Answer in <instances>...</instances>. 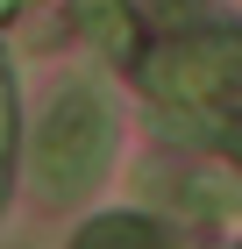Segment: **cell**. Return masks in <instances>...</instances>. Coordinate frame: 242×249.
Segmentation results:
<instances>
[{"instance_id": "cell-1", "label": "cell", "mask_w": 242, "mask_h": 249, "mask_svg": "<svg viewBox=\"0 0 242 249\" xmlns=\"http://www.w3.org/2000/svg\"><path fill=\"white\" fill-rule=\"evenodd\" d=\"M100 157H107V107L72 86V93L50 107L43 135H36V171H43V185L64 199V192L86 185V171H93Z\"/></svg>"}, {"instance_id": "cell-2", "label": "cell", "mask_w": 242, "mask_h": 249, "mask_svg": "<svg viewBox=\"0 0 242 249\" xmlns=\"http://www.w3.org/2000/svg\"><path fill=\"white\" fill-rule=\"evenodd\" d=\"M7 15H15V0H0V21H7Z\"/></svg>"}]
</instances>
